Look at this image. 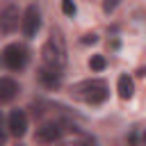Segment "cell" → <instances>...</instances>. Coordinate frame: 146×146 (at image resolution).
Returning a JSON list of instances; mask_svg holds the SVG:
<instances>
[{"label":"cell","mask_w":146,"mask_h":146,"mask_svg":"<svg viewBox=\"0 0 146 146\" xmlns=\"http://www.w3.org/2000/svg\"><path fill=\"white\" fill-rule=\"evenodd\" d=\"M71 98L80 100V103H87V105H100L107 100L110 96V89L103 80H82L78 84L71 87Z\"/></svg>","instance_id":"obj_1"},{"label":"cell","mask_w":146,"mask_h":146,"mask_svg":"<svg viewBox=\"0 0 146 146\" xmlns=\"http://www.w3.org/2000/svg\"><path fill=\"white\" fill-rule=\"evenodd\" d=\"M41 59H43V66H50V68H57V71L64 68V64H66V46H64V39H62L59 32L52 30L50 39L43 43Z\"/></svg>","instance_id":"obj_2"},{"label":"cell","mask_w":146,"mask_h":146,"mask_svg":"<svg viewBox=\"0 0 146 146\" xmlns=\"http://www.w3.org/2000/svg\"><path fill=\"white\" fill-rule=\"evenodd\" d=\"M27 57H30V55H27V48H25L23 43H9V46L2 50V62H5V66L11 68V71L25 68Z\"/></svg>","instance_id":"obj_3"},{"label":"cell","mask_w":146,"mask_h":146,"mask_svg":"<svg viewBox=\"0 0 146 146\" xmlns=\"http://www.w3.org/2000/svg\"><path fill=\"white\" fill-rule=\"evenodd\" d=\"M7 130L14 137H23L25 135V130H27V116H25L23 110H14L7 116Z\"/></svg>","instance_id":"obj_4"},{"label":"cell","mask_w":146,"mask_h":146,"mask_svg":"<svg viewBox=\"0 0 146 146\" xmlns=\"http://www.w3.org/2000/svg\"><path fill=\"white\" fill-rule=\"evenodd\" d=\"M62 137H64V130L57 123H43L36 130V141H41V144H57Z\"/></svg>","instance_id":"obj_5"},{"label":"cell","mask_w":146,"mask_h":146,"mask_svg":"<svg viewBox=\"0 0 146 146\" xmlns=\"http://www.w3.org/2000/svg\"><path fill=\"white\" fill-rule=\"evenodd\" d=\"M55 146H96V139L87 132H80V130H73L68 135H64Z\"/></svg>","instance_id":"obj_6"},{"label":"cell","mask_w":146,"mask_h":146,"mask_svg":"<svg viewBox=\"0 0 146 146\" xmlns=\"http://www.w3.org/2000/svg\"><path fill=\"white\" fill-rule=\"evenodd\" d=\"M39 27H41L39 9H36L34 5H30V7L25 9V14H23V32H25V36H34Z\"/></svg>","instance_id":"obj_7"},{"label":"cell","mask_w":146,"mask_h":146,"mask_svg":"<svg viewBox=\"0 0 146 146\" xmlns=\"http://www.w3.org/2000/svg\"><path fill=\"white\" fill-rule=\"evenodd\" d=\"M0 27H2L5 34L14 32V30L18 27V7L7 5V7L2 9V14H0Z\"/></svg>","instance_id":"obj_8"},{"label":"cell","mask_w":146,"mask_h":146,"mask_svg":"<svg viewBox=\"0 0 146 146\" xmlns=\"http://www.w3.org/2000/svg\"><path fill=\"white\" fill-rule=\"evenodd\" d=\"M39 80H41L48 89H55V87H59V82H62V71L50 68V66H43V68L39 71Z\"/></svg>","instance_id":"obj_9"},{"label":"cell","mask_w":146,"mask_h":146,"mask_svg":"<svg viewBox=\"0 0 146 146\" xmlns=\"http://www.w3.org/2000/svg\"><path fill=\"white\" fill-rule=\"evenodd\" d=\"M116 89H119V96H121L123 100H130V98L135 96V82H132V78L121 75L119 82H116Z\"/></svg>","instance_id":"obj_10"},{"label":"cell","mask_w":146,"mask_h":146,"mask_svg":"<svg viewBox=\"0 0 146 146\" xmlns=\"http://www.w3.org/2000/svg\"><path fill=\"white\" fill-rule=\"evenodd\" d=\"M16 91H18V84L14 80H9V78H2L0 80V100L2 103H9L16 96Z\"/></svg>","instance_id":"obj_11"},{"label":"cell","mask_w":146,"mask_h":146,"mask_svg":"<svg viewBox=\"0 0 146 146\" xmlns=\"http://www.w3.org/2000/svg\"><path fill=\"white\" fill-rule=\"evenodd\" d=\"M89 68H91V71H103V68H105V57H103V55H91Z\"/></svg>","instance_id":"obj_12"},{"label":"cell","mask_w":146,"mask_h":146,"mask_svg":"<svg viewBox=\"0 0 146 146\" xmlns=\"http://www.w3.org/2000/svg\"><path fill=\"white\" fill-rule=\"evenodd\" d=\"M62 11L66 16H75V2L73 0H62Z\"/></svg>","instance_id":"obj_13"},{"label":"cell","mask_w":146,"mask_h":146,"mask_svg":"<svg viewBox=\"0 0 146 146\" xmlns=\"http://www.w3.org/2000/svg\"><path fill=\"white\" fill-rule=\"evenodd\" d=\"M119 2H121V0H105V2H103V11H105V14H110V11H114Z\"/></svg>","instance_id":"obj_14"},{"label":"cell","mask_w":146,"mask_h":146,"mask_svg":"<svg viewBox=\"0 0 146 146\" xmlns=\"http://www.w3.org/2000/svg\"><path fill=\"white\" fill-rule=\"evenodd\" d=\"M82 43H96V34H84Z\"/></svg>","instance_id":"obj_15"},{"label":"cell","mask_w":146,"mask_h":146,"mask_svg":"<svg viewBox=\"0 0 146 146\" xmlns=\"http://www.w3.org/2000/svg\"><path fill=\"white\" fill-rule=\"evenodd\" d=\"M144 139H146V135H144Z\"/></svg>","instance_id":"obj_16"}]
</instances>
